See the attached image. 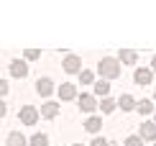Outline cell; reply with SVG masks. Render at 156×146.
<instances>
[{
	"label": "cell",
	"instance_id": "28",
	"mask_svg": "<svg viewBox=\"0 0 156 146\" xmlns=\"http://www.w3.org/2000/svg\"><path fill=\"white\" fill-rule=\"evenodd\" d=\"M154 123H156V121H154Z\"/></svg>",
	"mask_w": 156,
	"mask_h": 146
},
{
	"label": "cell",
	"instance_id": "19",
	"mask_svg": "<svg viewBox=\"0 0 156 146\" xmlns=\"http://www.w3.org/2000/svg\"><path fill=\"white\" fill-rule=\"evenodd\" d=\"M123 146H144V138H141V136H128Z\"/></svg>",
	"mask_w": 156,
	"mask_h": 146
},
{
	"label": "cell",
	"instance_id": "4",
	"mask_svg": "<svg viewBox=\"0 0 156 146\" xmlns=\"http://www.w3.org/2000/svg\"><path fill=\"white\" fill-rule=\"evenodd\" d=\"M64 72H69V75L82 72V59L74 57V54H67V57H64Z\"/></svg>",
	"mask_w": 156,
	"mask_h": 146
},
{
	"label": "cell",
	"instance_id": "17",
	"mask_svg": "<svg viewBox=\"0 0 156 146\" xmlns=\"http://www.w3.org/2000/svg\"><path fill=\"white\" fill-rule=\"evenodd\" d=\"M108 92H110V85L105 82V79L95 82V95H100V97H108Z\"/></svg>",
	"mask_w": 156,
	"mask_h": 146
},
{
	"label": "cell",
	"instance_id": "22",
	"mask_svg": "<svg viewBox=\"0 0 156 146\" xmlns=\"http://www.w3.org/2000/svg\"><path fill=\"white\" fill-rule=\"evenodd\" d=\"M90 146H110V144L105 141V138H95V141H92V144H90Z\"/></svg>",
	"mask_w": 156,
	"mask_h": 146
},
{
	"label": "cell",
	"instance_id": "2",
	"mask_svg": "<svg viewBox=\"0 0 156 146\" xmlns=\"http://www.w3.org/2000/svg\"><path fill=\"white\" fill-rule=\"evenodd\" d=\"M18 118H21L23 126H36V121H38V110L34 108V105H23L21 113H18Z\"/></svg>",
	"mask_w": 156,
	"mask_h": 146
},
{
	"label": "cell",
	"instance_id": "15",
	"mask_svg": "<svg viewBox=\"0 0 156 146\" xmlns=\"http://www.w3.org/2000/svg\"><path fill=\"white\" fill-rule=\"evenodd\" d=\"M136 59H138L136 51H131V49H123V51H120V62H123V64H136Z\"/></svg>",
	"mask_w": 156,
	"mask_h": 146
},
{
	"label": "cell",
	"instance_id": "8",
	"mask_svg": "<svg viewBox=\"0 0 156 146\" xmlns=\"http://www.w3.org/2000/svg\"><path fill=\"white\" fill-rule=\"evenodd\" d=\"M26 144H28V138H26L21 131H13V133L5 138V146H26Z\"/></svg>",
	"mask_w": 156,
	"mask_h": 146
},
{
	"label": "cell",
	"instance_id": "25",
	"mask_svg": "<svg viewBox=\"0 0 156 146\" xmlns=\"http://www.w3.org/2000/svg\"><path fill=\"white\" fill-rule=\"evenodd\" d=\"M151 69H154V72H156V57H154V62H151Z\"/></svg>",
	"mask_w": 156,
	"mask_h": 146
},
{
	"label": "cell",
	"instance_id": "26",
	"mask_svg": "<svg viewBox=\"0 0 156 146\" xmlns=\"http://www.w3.org/2000/svg\"><path fill=\"white\" fill-rule=\"evenodd\" d=\"M72 146H82V144H72Z\"/></svg>",
	"mask_w": 156,
	"mask_h": 146
},
{
	"label": "cell",
	"instance_id": "5",
	"mask_svg": "<svg viewBox=\"0 0 156 146\" xmlns=\"http://www.w3.org/2000/svg\"><path fill=\"white\" fill-rule=\"evenodd\" d=\"M144 141H156V123L154 121H146L141 126V133H138Z\"/></svg>",
	"mask_w": 156,
	"mask_h": 146
},
{
	"label": "cell",
	"instance_id": "18",
	"mask_svg": "<svg viewBox=\"0 0 156 146\" xmlns=\"http://www.w3.org/2000/svg\"><path fill=\"white\" fill-rule=\"evenodd\" d=\"M115 100H110V97H102V103H100V108H102V113H113L115 110Z\"/></svg>",
	"mask_w": 156,
	"mask_h": 146
},
{
	"label": "cell",
	"instance_id": "14",
	"mask_svg": "<svg viewBox=\"0 0 156 146\" xmlns=\"http://www.w3.org/2000/svg\"><path fill=\"white\" fill-rule=\"evenodd\" d=\"M28 144L31 146H49V136L46 133H34V136L28 138Z\"/></svg>",
	"mask_w": 156,
	"mask_h": 146
},
{
	"label": "cell",
	"instance_id": "23",
	"mask_svg": "<svg viewBox=\"0 0 156 146\" xmlns=\"http://www.w3.org/2000/svg\"><path fill=\"white\" fill-rule=\"evenodd\" d=\"M5 92H8V82H5V79H0V97H3Z\"/></svg>",
	"mask_w": 156,
	"mask_h": 146
},
{
	"label": "cell",
	"instance_id": "9",
	"mask_svg": "<svg viewBox=\"0 0 156 146\" xmlns=\"http://www.w3.org/2000/svg\"><path fill=\"white\" fill-rule=\"evenodd\" d=\"M59 97H62V100H74V97H77V87L69 85V82H64L59 87Z\"/></svg>",
	"mask_w": 156,
	"mask_h": 146
},
{
	"label": "cell",
	"instance_id": "7",
	"mask_svg": "<svg viewBox=\"0 0 156 146\" xmlns=\"http://www.w3.org/2000/svg\"><path fill=\"white\" fill-rule=\"evenodd\" d=\"M36 92H38V95H44V97H46V95H51V92H54V82H51L49 77L38 79V82H36Z\"/></svg>",
	"mask_w": 156,
	"mask_h": 146
},
{
	"label": "cell",
	"instance_id": "21",
	"mask_svg": "<svg viewBox=\"0 0 156 146\" xmlns=\"http://www.w3.org/2000/svg\"><path fill=\"white\" fill-rule=\"evenodd\" d=\"M38 57H41L38 49H26V59H38Z\"/></svg>",
	"mask_w": 156,
	"mask_h": 146
},
{
	"label": "cell",
	"instance_id": "27",
	"mask_svg": "<svg viewBox=\"0 0 156 146\" xmlns=\"http://www.w3.org/2000/svg\"><path fill=\"white\" fill-rule=\"evenodd\" d=\"M154 97H156V92H154Z\"/></svg>",
	"mask_w": 156,
	"mask_h": 146
},
{
	"label": "cell",
	"instance_id": "16",
	"mask_svg": "<svg viewBox=\"0 0 156 146\" xmlns=\"http://www.w3.org/2000/svg\"><path fill=\"white\" fill-rule=\"evenodd\" d=\"M136 108H138L141 115H151L154 113V103L151 100H141V103H136Z\"/></svg>",
	"mask_w": 156,
	"mask_h": 146
},
{
	"label": "cell",
	"instance_id": "10",
	"mask_svg": "<svg viewBox=\"0 0 156 146\" xmlns=\"http://www.w3.org/2000/svg\"><path fill=\"white\" fill-rule=\"evenodd\" d=\"M95 108H97V103H95V97H92V95H80V110L92 113Z\"/></svg>",
	"mask_w": 156,
	"mask_h": 146
},
{
	"label": "cell",
	"instance_id": "12",
	"mask_svg": "<svg viewBox=\"0 0 156 146\" xmlns=\"http://www.w3.org/2000/svg\"><path fill=\"white\" fill-rule=\"evenodd\" d=\"M102 128V121L97 115H92V118H87V121H84V131H90V133H97V131Z\"/></svg>",
	"mask_w": 156,
	"mask_h": 146
},
{
	"label": "cell",
	"instance_id": "13",
	"mask_svg": "<svg viewBox=\"0 0 156 146\" xmlns=\"http://www.w3.org/2000/svg\"><path fill=\"white\" fill-rule=\"evenodd\" d=\"M118 108H123V110H133V108H136V100H133V95H120V100H118Z\"/></svg>",
	"mask_w": 156,
	"mask_h": 146
},
{
	"label": "cell",
	"instance_id": "3",
	"mask_svg": "<svg viewBox=\"0 0 156 146\" xmlns=\"http://www.w3.org/2000/svg\"><path fill=\"white\" fill-rule=\"evenodd\" d=\"M10 75L16 79H23L26 75H28V64H26L23 59H13L10 62Z\"/></svg>",
	"mask_w": 156,
	"mask_h": 146
},
{
	"label": "cell",
	"instance_id": "20",
	"mask_svg": "<svg viewBox=\"0 0 156 146\" xmlns=\"http://www.w3.org/2000/svg\"><path fill=\"white\" fill-rule=\"evenodd\" d=\"M80 82H82V85H92V72L82 69V72H80Z\"/></svg>",
	"mask_w": 156,
	"mask_h": 146
},
{
	"label": "cell",
	"instance_id": "1",
	"mask_svg": "<svg viewBox=\"0 0 156 146\" xmlns=\"http://www.w3.org/2000/svg\"><path fill=\"white\" fill-rule=\"evenodd\" d=\"M97 72H100L105 79H115L120 75V64H118V59L105 57V59H100V64H97Z\"/></svg>",
	"mask_w": 156,
	"mask_h": 146
},
{
	"label": "cell",
	"instance_id": "24",
	"mask_svg": "<svg viewBox=\"0 0 156 146\" xmlns=\"http://www.w3.org/2000/svg\"><path fill=\"white\" fill-rule=\"evenodd\" d=\"M5 113H8V105H5L3 100H0V118H5Z\"/></svg>",
	"mask_w": 156,
	"mask_h": 146
},
{
	"label": "cell",
	"instance_id": "11",
	"mask_svg": "<svg viewBox=\"0 0 156 146\" xmlns=\"http://www.w3.org/2000/svg\"><path fill=\"white\" fill-rule=\"evenodd\" d=\"M41 115L49 118V121H51V118H56V115H59V105H56V103H44L41 105Z\"/></svg>",
	"mask_w": 156,
	"mask_h": 146
},
{
	"label": "cell",
	"instance_id": "6",
	"mask_svg": "<svg viewBox=\"0 0 156 146\" xmlns=\"http://www.w3.org/2000/svg\"><path fill=\"white\" fill-rule=\"evenodd\" d=\"M151 77H154V69H136V75H133V79H136V85H141V87H144V85H151Z\"/></svg>",
	"mask_w": 156,
	"mask_h": 146
}]
</instances>
